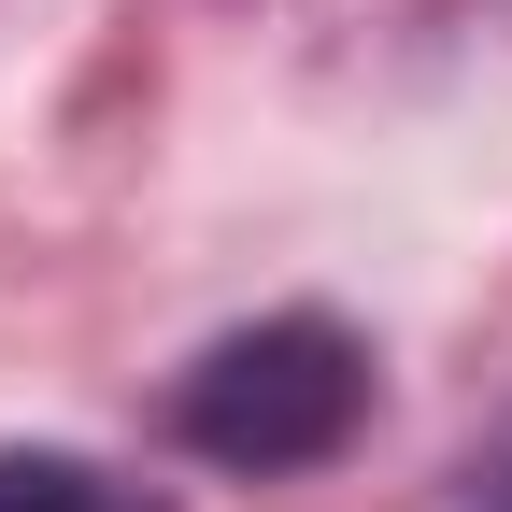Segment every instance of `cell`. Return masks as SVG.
I'll list each match as a JSON object with an SVG mask.
<instances>
[{
	"label": "cell",
	"instance_id": "cell-1",
	"mask_svg": "<svg viewBox=\"0 0 512 512\" xmlns=\"http://www.w3.org/2000/svg\"><path fill=\"white\" fill-rule=\"evenodd\" d=\"M356 427H370V342L328 328V313H256L214 356H185V384H171V441L242 484L328 470Z\"/></svg>",
	"mask_w": 512,
	"mask_h": 512
},
{
	"label": "cell",
	"instance_id": "cell-2",
	"mask_svg": "<svg viewBox=\"0 0 512 512\" xmlns=\"http://www.w3.org/2000/svg\"><path fill=\"white\" fill-rule=\"evenodd\" d=\"M0 512H157V498L100 456H0Z\"/></svg>",
	"mask_w": 512,
	"mask_h": 512
},
{
	"label": "cell",
	"instance_id": "cell-3",
	"mask_svg": "<svg viewBox=\"0 0 512 512\" xmlns=\"http://www.w3.org/2000/svg\"><path fill=\"white\" fill-rule=\"evenodd\" d=\"M498 512H512V484H498Z\"/></svg>",
	"mask_w": 512,
	"mask_h": 512
}]
</instances>
